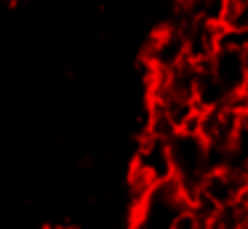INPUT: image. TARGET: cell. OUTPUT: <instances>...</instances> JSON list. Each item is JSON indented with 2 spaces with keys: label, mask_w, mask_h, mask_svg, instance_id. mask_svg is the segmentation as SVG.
<instances>
[{
  "label": "cell",
  "mask_w": 248,
  "mask_h": 229,
  "mask_svg": "<svg viewBox=\"0 0 248 229\" xmlns=\"http://www.w3.org/2000/svg\"><path fill=\"white\" fill-rule=\"evenodd\" d=\"M48 229H72V227H48Z\"/></svg>",
  "instance_id": "obj_12"
},
{
  "label": "cell",
  "mask_w": 248,
  "mask_h": 229,
  "mask_svg": "<svg viewBox=\"0 0 248 229\" xmlns=\"http://www.w3.org/2000/svg\"><path fill=\"white\" fill-rule=\"evenodd\" d=\"M246 179H248V163H246Z\"/></svg>",
  "instance_id": "obj_13"
},
{
  "label": "cell",
  "mask_w": 248,
  "mask_h": 229,
  "mask_svg": "<svg viewBox=\"0 0 248 229\" xmlns=\"http://www.w3.org/2000/svg\"><path fill=\"white\" fill-rule=\"evenodd\" d=\"M221 27L248 32V0H227L224 16H221Z\"/></svg>",
  "instance_id": "obj_7"
},
{
  "label": "cell",
  "mask_w": 248,
  "mask_h": 229,
  "mask_svg": "<svg viewBox=\"0 0 248 229\" xmlns=\"http://www.w3.org/2000/svg\"><path fill=\"white\" fill-rule=\"evenodd\" d=\"M198 64V72H195V104L200 109H214L230 101V93L221 88V83L216 80L214 69L208 61H195Z\"/></svg>",
  "instance_id": "obj_5"
},
{
  "label": "cell",
  "mask_w": 248,
  "mask_h": 229,
  "mask_svg": "<svg viewBox=\"0 0 248 229\" xmlns=\"http://www.w3.org/2000/svg\"><path fill=\"white\" fill-rule=\"evenodd\" d=\"M211 69H214L216 80L221 83V88L227 91L230 96L240 93L243 83H246V75H248V61L243 56V48H227L219 46L214 51V56L208 59Z\"/></svg>",
  "instance_id": "obj_4"
},
{
  "label": "cell",
  "mask_w": 248,
  "mask_h": 229,
  "mask_svg": "<svg viewBox=\"0 0 248 229\" xmlns=\"http://www.w3.org/2000/svg\"><path fill=\"white\" fill-rule=\"evenodd\" d=\"M240 202H243V208H246V211H248V186H246V189H243V195H240Z\"/></svg>",
  "instance_id": "obj_9"
},
{
  "label": "cell",
  "mask_w": 248,
  "mask_h": 229,
  "mask_svg": "<svg viewBox=\"0 0 248 229\" xmlns=\"http://www.w3.org/2000/svg\"><path fill=\"white\" fill-rule=\"evenodd\" d=\"M168 154H171L173 179L182 184L187 197L198 192L200 181L208 173V144L203 141L200 133L192 131H176L168 138Z\"/></svg>",
  "instance_id": "obj_1"
},
{
  "label": "cell",
  "mask_w": 248,
  "mask_h": 229,
  "mask_svg": "<svg viewBox=\"0 0 248 229\" xmlns=\"http://www.w3.org/2000/svg\"><path fill=\"white\" fill-rule=\"evenodd\" d=\"M205 229H248V211L243 208L240 200L221 205L211 213V218L205 221Z\"/></svg>",
  "instance_id": "obj_6"
},
{
  "label": "cell",
  "mask_w": 248,
  "mask_h": 229,
  "mask_svg": "<svg viewBox=\"0 0 248 229\" xmlns=\"http://www.w3.org/2000/svg\"><path fill=\"white\" fill-rule=\"evenodd\" d=\"M131 176L144 184H157V181L173 179L171 168V154H168V138L150 136L144 133L139 149L134 154V165H131Z\"/></svg>",
  "instance_id": "obj_2"
},
{
  "label": "cell",
  "mask_w": 248,
  "mask_h": 229,
  "mask_svg": "<svg viewBox=\"0 0 248 229\" xmlns=\"http://www.w3.org/2000/svg\"><path fill=\"white\" fill-rule=\"evenodd\" d=\"M243 56H246V61H248V40H246V48H243Z\"/></svg>",
  "instance_id": "obj_11"
},
{
  "label": "cell",
  "mask_w": 248,
  "mask_h": 229,
  "mask_svg": "<svg viewBox=\"0 0 248 229\" xmlns=\"http://www.w3.org/2000/svg\"><path fill=\"white\" fill-rule=\"evenodd\" d=\"M171 229H205V221L198 216V213L192 211V208H184L182 213H179L176 218H173V224H171Z\"/></svg>",
  "instance_id": "obj_8"
},
{
  "label": "cell",
  "mask_w": 248,
  "mask_h": 229,
  "mask_svg": "<svg viewBox=\"0 0 248 229\" xmlns=\"http://www.w3.org/2000/svg\"><path fill=\"white\" fill-rule=\"evenodd\" d=\"M246 186H248V179L243 168H214L205 173V179L200 181L195 195H203L216 208H221V205H230V202L240 200Z\"/></svg>",
  "instance_id": "obj_3"
},
{
  "label": "cell",
  "mask_w": 248,
  "mask_h": 229,
  "mask_svg": "<svg viewBox=\"0 0 248 229\" xmlns=\"http://www.w3.org/2000/svg\"><path fill=\"white\" fill-rule=\"evenodd\" d=\"M240 93H243V99H246V104H248V75H246V83H243V91H240Z\"/></svg>",
  "instance_id": "obj_10"
}]
</instances>
